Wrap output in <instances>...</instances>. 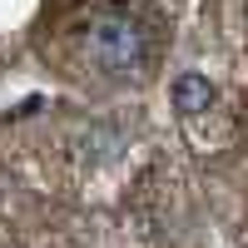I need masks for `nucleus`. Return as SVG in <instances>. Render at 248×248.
<instances>
[{
	"instance_id": "1",
	"label": "nucleus",
	"mask_w": 248,
	"mask_h": 248,
	"mask_svg": "<svg viewBox=\"0 0 248 248\" xmlns=\"http://www.w3.org/2000/svg\"><path fill=\"white\" fill-rule=\"evenodd\" d=\"M79 50H85V60L109 75V79H129V75H144V65H149V35H144L139 20L129 15H94L85 30H79Z\"/></svg>"
},
{
	"instance_id": "2",
	"label": "nucleus",
	"mask_w": 248,
	"mask_h": 248,
	"mask_svg": "<svg viewBox=\"0 0 248 248\" xmlns=\"http://www.w3.org/2000/svg\"><path fill=\"white\" fill-rule=\"evenodd\" d=\"M169 99H174V109H179L184 119H199V114H209V109H214L218 90H214V79H209V75H199V70H179V75H174V85H169Z\"/></svg>"
}]
</instances>
